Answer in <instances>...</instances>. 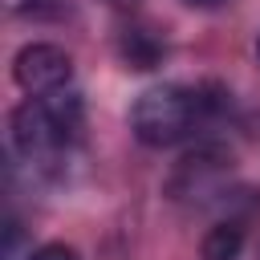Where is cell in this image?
I'll use <instances>...</instances> for the list:
<instances>
[{
  "instance_id": "ba28073f",
  "label": "cell",
  "mask_w": 260,
  "mask_h": 260,
  "mask_svg": "<svg viewBox=\"0 0 260 260\" xmlns=\"http://www.w3.org/2000/svg\"><path fill=\"white\" fill-rule=\"evenodd\" d=\"M183 4H191V8H215L219 0H183Z\"/></svg>"
},
{
  "instance_id": "3957f363",
  "label": "cell",
  "mask_w": 260,
  "mask_h": 260,
  "mask_svg": "<svg viewBox=\"0 0 260 260\" xmlns=\"http://www.w3.org/2000/svg\"><path fill=\"white\" fill-rule=\"evenodd\" d=\"M12 77H16V85H20L24 93H32V98L57 93V89H65L69 77H73V57H69L65 49H57V45L37 41V45H24V49L16 53Z\"/></svg>"
},
{
  "instance_id": "9c48e42d",
  "label": "cell",
  "mask_w": 260,
  "mask_h": 260,
  "mask_svg": "<svg viewBox=\"0 0 260 260\" xmlns=\"http://www.w3.org/2000/svg\"><path fill=\"white\" fill-rule=\"evenodd\" d=\"M256 57H260V37H256Z\"/></svg>"
},
{
  "instance_id": "6da1fadb",
  "label": "cell",
  "mask_w": 260,
  "mask_h": 260,
  "mask_svg": "<svg viewBox=\"0 0 260 260\" xmlns=\"http://www.w3.org/2000/svg\"><path fill=\"white\" fill-rule=\"evenodd\" d=\"M215 102L203 98V89L187 85H150L134 98L130 106V130L142 146H175L183 142L195 122L211 110Z\"/></svg>"
},
{
  "instance_id": "7a4b0ae2",
  "label": "cell",
  "mask_w": 260,
  "mask_h": 260,
  "mask_svg": "<svg viewBox=\"0 0 260 260\" xmlns=\"http://www.w3.org/2000/svg\"><path fill=\"white\" fill-rule=\"evenodd\" d=\"M77 130H81V98L65 89L28 98L24 106L12 110V146L28 162L53 158L57 150H65Z\"/></svg>"
},
{
  "instance_id": "52a82bcc",
  "label": "cell",
  "mask_w": 260,
  "mask_h": 260,
  "mask_svg": "<svg viewBox=\"0 0 260 260\" xmlns=\"http://www.w3.org/2000/svg\"><path fill=\"white\" fill-rule=\"evenodd\" d=\"M8 4V12H28V8H41L45 0H4Z\"/></svg>"
},
{
  "instance_id": "277c9868",
  "label": "cell",
  "mask_w": 260,
  "mask_h": 260,
  "mask_svg": "<svg viewBox=\"0 0 260 260\" xmlns=\"http://www.w3.org/2000/svg\"><path fill=\"white\" fill-rule=\"evenodd\" d=\"M244 248V228L240 223H215L207 236H203V260H236Z\"/></svg>"
},
{
  "instance_id": "8992f818",
  "label": "cell",
  "mask_w": 260,
  "mask_h": 260,
  "mask_svg": "<svg viewBox=\"0 0 260 260\" xmlns=\"http://www.w3.org/2000/svg\"><path fill=\"white\" fill-rule=\"evenodd\" d=\"M28 260H81V256H77V248H69V244H41V248L28 252Z\"/></svg>"
},
{
  "instance_id": "5b68a950",
  "label": "cell",
  "mask_w": 260,
  "mask_h": 260,
  "mask_svg": "<svg viewBox=\"0 0 260 260\" xmlns=\"http://www.w3.org/2000/svg\"><path fill=\"white\" fill-rule=\"evenodd\" d=\"M122 53H126V61H130L134 69H154V61L162 57V45H158V41H150L146 32H126Z\"/></svg>"
}]
</instances>
